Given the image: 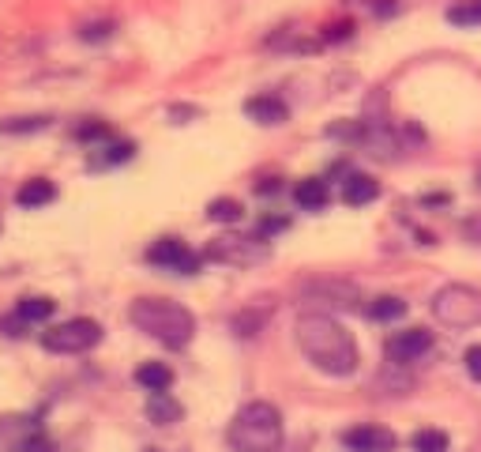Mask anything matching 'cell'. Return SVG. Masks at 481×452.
I'll list each match as a JSON object with an SVG mask.
<instances>
[{
  "instance_id": "cell-23",
  "label": "cell",
  "mask_w": 481,
  "mask_h": 452,
  "mask_svg": "<svg viewBox=\"0 0 481 452\" xmlns=\"http://www.w3.org/2000/svg\"><path fill=\"white\" fill-rule=\"evenodd\" d=\"M45 125H50V118H15V121L0 125V132H38Z\"/></svg>"
},
{
  "instance_id": "cell-16",
  "label": "cell",
  "mask_w": 481,
  "mask_h": 452,
  "mask_svg": "<svg viewBox=\"0 0 481 452\" xmlns=\"http://www.w3.org/2000/svg\"><path fill=\"white\" fill-rule=\"evenodd\" d=\"M135 384L147 392H170V384H173V370L162 366V362H143L140 370H135Z\"/></svg>"
},
{
  "instance_id": "cell-21",
  "label": "cell",
  "mask_w": 481,
  "mask_h": 452,
  "mask_svg": "<svg viewBox=\"0 0 481 452\" xmlns=\"http://www.w3.org/2000/svg\"><path fill=\"white\" fill-rule=\"evenodd\" d=\"M448 23L455 27H481V0H463L448 12Z\"/></svg>"
},
{
  "instance_id": "cell-9",
  "label": "cell",
  "mask_w": 481,
  "mask_h": 452,
  "mask_svg": "<svg viewBox=\"0 0 481 452\" xmlns=\"http://www.w3.org/2000/svg\"><path fill=\"white\" fill-rule=\"evenodd\" d=\"M432 347V332L429 328H402L387 339V358L399 362V366H410V362H418L421 354H429Z\"/></svg>"
},
{
  "instance_id": "cell-26",
  "label": "cell",
  "mask_w": 481,
  "mask_h": 452,
  "mask_svg": "<svg viewBox=\"0 0 481 452\" xmlns=\"http://www.w3.org/2000/svg\"><path fill=\"white\" fill-rule=\"evenodd\" d=\"M147 452H158V448H147Z\"/></svg>"
},
{
  "instance_id": "cell-1",
  "label": "cell",
  "mask_w": 481,
  "mask_h": 452,
  "mask_svg": "<svg viewBox=\"0 0 481 452\" xmlns=\"http://www.w3.org/2000/svg\"><path fill=\"white\" fill-rule=\"evenodd\" d=\"M297 347H301V354L328 377L357 373L361 358H357L354 335L328 313H305L301 321H297Z\"/></svg>"
},
{
  "instance_id": "cell-19",
  "label": "cell",
  "mask_w": 481,
  "mask_h": 452,
  "mask_svg": "<svg viewBox=\"0 0 481 452\" xmlns=\"http://www.w3.org/2000/svg\"><path fill=\"white\" fill-rule=\"evenodd\" d=\"M402 313H406V302L395 298V294H380V298H373V306H369L373 321H399Z\"/></svg>"
},
{
  "instance_id": "cell-5",
  "label": "cell",
  "mask_w": 481,
  "mask_h": 452,
  "mask_svg": "<svg viewBox=\"0 0 481 452\" xmlns=\"http://www.w3.org/2000/svg\"><path fill=\"white\" fill-rule=\"evenodd\" d=\"M102 339V325L90 321V316H72V321H60L42 335V347L53 354H83L90 347H98Z\"/></svg>"
},
{
  "instance_id": "cell-20",
  "label": "cell",
  "mask_w": 481,
  "mask_h": 452,
  "mask_svg": "<svg viewBox=\"0 0 481 452\" xmlns=\"http://www.w3.org/2000/svg\"><path fill=\"white\" fill-rule=\"evenodd\" d=\"M245 208H241V200H230V196H218L208 203V219L215 222H241Z\"/></svg>"
},
{
  "instance_id": "cell-6",
  "label": "cell",
  "mask_w": 481,
  "mask_h": 452,
  "mask_svg": "<svg viewBox=\"0 0 481 452\" xmlns=\"http://www.w3.org/2000/svg\"><path fill=\"white\" fill-rule=\"evenodd\" d=\"M203 257L215 264H230V268H252V264L267 260L271 249L260 234H226V238H215Z\"/></svg>"
},
{
  "instance_id": "cell-15",
  "label": "cell",
  "mask_w": 481,
  "mask_h": 452,
  "mask_svg": "<svg viewBox=\"0 0 481 452\" xmlns=\"http://www.w3.org/2000/svg\"><path fill=\"white\" fill-rule=\"evenodd\" d=\"M53 200H57V185H53V181H45V177L27 181V185L15 193L19 208H45V203H53Z\"/></svg>"
},
{
  "instance_id": "cell-13",
  "label": "cell",
  "mask_w": 481,
  "mask_h": 452,
  "mask_svg": "<svg viewBox=\"0 0 481 452\" xmlns=\"http://www.w3.org/2000/svg\"><path fill=\"white\" fill-rule=\"evenodd\" d=\"M293 200H297V208H305V212H324L328 200H331V189H328V181L305 177V181H297Z\"/></svg>"
},
{
  "instance_id": "cell-11",
  "label": "cell",
  "mask_w": 481,
  "mask_h": 452,
  "mask_svg": "<svg viewBox=\"0 0 481 452\" xmlns=\"http://www.w3.org/2000/svg\"><path fill=\"white\" fill-rule=\"evenodd\" d=\"M245 113L256 125H282L286 121V102L279 99V95H256V99H248L245 102Z\"/></svg>"
},
{
  "instance_id": "cell-22",
  "label": "cell",
  "mask_w": 481,
  "mask_h": 452,
  "mask_svg": "<svg viewBox=\"0 0 481 452\" xmlns=\"http://www.w3.org/2000/svg\"><path fill=\"white\" fill-rule=\"evenodd\" d=\"M410 445H414V452H448V434L444 429H418Z\"/></svg>"
},
{
  "instance_id": "cell-18",
  "label": "cell",
  "mask_w": 481,
  "mask_h": 452,
  "mask_svg": "<svg viewBox=\"0 0 481 452\" xmlns=\"http://www.w3.org/2000/svg\"><path fill=\"white\" fill-rule=\"evenodd\" d=\"M53 309H57L53 298H23L15 306V321L19 325H42V321H50V316H53Z\"/></svg>"
},
{
  "instance_id": "cell-12",
  "label": "cell",
  "mask_w": 481,
  "mask_h": 452,
  "mask_svg": "<svg viewBox=\"0 0 481 452\" xmlns=\"http://www.w3.org/2000/svg\"><path fill=\"white\" fill-rule=\"evenodd\" d=\"M376 196H380V181L369 174H347V181H342V200H347L350 208H365V203H373Z\"/></svg>"
},
{
  "instance_id": "cell-2",
  "label": "cell",
  "mask_w": 481,
  "mask_h": 452,
  "mask_svg": "<svg viewBox=\"0 0 481 452\" xmlns=\"http://www.w3.org/2000/svg\"><path fill=\"white\" fill-rule=\"evenodd\" d=\"M128 321L143 335H151L162 347H170V351L189 347L192 335H196V316L180 302H170V298H140V302H132Z\"/></svg>"
},
{
  "instance_id": "cell-3",
  "label": "cell",
  "mask_w": 481,
  "mask_h": 452,
  "mask_svg": "<svg viewBox=\"0 0 481 452\" xmlns=\"http://www.w3.org/2000/svg\"><path fill=\"white\" fill-rule=\"evenodd\" d=\"M282 411L267 400H252L234 415L230 429H226V441L234 452H279L282 448Z\"/></svg>"
},
{
  "instance_id": "cell-25",
  "label": "cell",
  "mask_w": 481,
  "mask_h": 452,
  "mask_svg": "<svg viewBox=\"0 0 481 452\" xmlns=\"http://www.w3.org/2000/svg\"><path fill=\"white\" fill-rule=\"evenodd\" d=\"M113 34V23H95V27H83V38L87 42H102Z\"/></svg>"
},
{
  "instance_id": "cell-24",
  "label": "cell",
  "mask_w": 481,
  "mask_h": 452,
  "mask_svg": "<svg viewBox=\"0 0 481 452\" xmlns=\"http://www.w3.org/2000/svg\"><path fill=\"white\" fill-rule=\"evenodd\" d=\"M463 366H467V373H470L474 381H481V344L467 347V354H463Z\"/></svg>"
},
{
  "instance_id": "cell-4",
  "label": "cell",
  "mask_w": 481,
  "mask_h": 452,
  "mask_svg": "<svg viewBox=\"0 0 481 452\" xmlns=\"http://www.w3.org/2000/svg\"><path fill=\"white\" fill-rule=\"evenodd\" d=\"M432 316L455 332H467L481 325V290L467 283H448L432 294Z\"/></svg>"
},
{
  "instance_id": "cell-7",
  "label": "cell",
  "mask_w": 481,
  "mask_h": 452,
  "mask_svg": "<svg viewBox=\"0 0 481 452\" xmlns=\"http://www.w3.org/2000/svg\"><path fill=\"white\" fill-rule=\"evenodd\" d=\"M45 434L31 415H5L0 419V452H45Z\"/></svg>"
},
{
  "instance_id": "cell-17",
  "label": "cell",
  "mask_w": 481,
  "mask_h": 452,
  "mask_svg": "<svg viewBox=\"0 0 481 452\" xmlns=\"http://www.w3.org/2000/svg\"><path fill=\"white\" fill-rule=\"evenodd\" d=\"M135 151L132 140H106L102 147L90 151V166H117V163H128Z\"/></svg>"
},
{
  "instance_id": "cell-14",
  "label": "cell",
  "mask_w": 481,
  "mask_h": 452,
  "mask_svg": "<svg viewBox=\"0 0 481 452\" xmlns=\"http://www.w3.org/2000/svg\"><path fill=\"white\" fill-rule=\"evenodd\" d=\"M147 419L154 426H173V422L185 419V407H180L170 392H151L147 396Z\"/></svg>"
},
{
  "instance_id": "cell-10",
  "label": "cell",
  "mask_w": 481,
  "mask_h": 452,
  "mask_svg": "<svg viewBox=\"0 0 481 452\" xmlns=\"http://www.w3.org/2000/svg\"><path fill=\"white\" fill-rule=\"evenodd\" d=\"M342 445H347L350 452H395L399 438H395L387 426H373V422H365V426L347 429V434H342Z\"/></svg>"
},
{
  "instance_id": "cell-8",
  "label": "cell",
  "mask_w": 481,
  "mask_h": 452,
  "mask_svg": "<svg viewBox=\"0 0 481 452\" xmlns=\"http://www.w3.org/2000/svg\"><path fill=\"white\" fill-rule=\"evenodd\" d=\"M147 260L154 268H162V271H177V276H196L199 271V253H192V249L180 241V238H162V241H154L147 249Z\"/></svg>"
}]
</instances>
